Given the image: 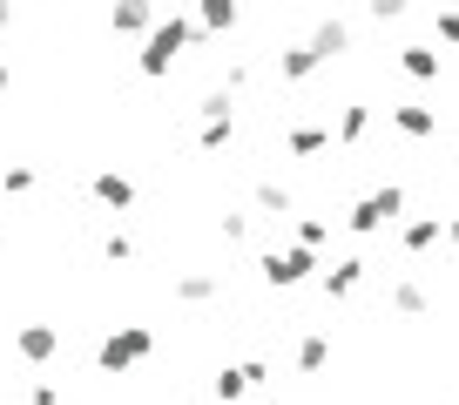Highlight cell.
I'll return each instance as SVG.
<instances>
[{"label":"cell","mask_w":459,"mask_h":405,"mask_svg":"<svg viewBox=\"0 0 459 405\" xmlns=\"http://www.w3.org/2000/svg\"><path fill=\"white\" fill-rule=\"evenodd\" d=\"M189 41H196V21L169 7V14H156V28L143 34V55H135V68H143L149 82H162V74L176 68V55H183Z\"/></svg>","instance_id":"1"},{"label":"cell","mask_w":459,"mask_h":405,"mask_svg":"<svg viewBox=\"0 0 459 405\" xmlns=\"http://www.w3.org/2000/svg\"><path fill=\"white\" fill-rule=\"evenodd\" d=\"M149 351H156V332H149V324H115V332L95 345V365H101L108 378H122L129 365H143Z\"/></svg>","instance_id":"2"},{"label":"cell","mask_w":459,"mask_h":405,"mask_svg":"<svg viewBox=\"0 0 459 405\" xmlns=\"http://www.w3.org/2000/svg\"><path fill=\"white\" fill-rule=\"evenodd\" d=\"M399 217H405V189L385 183V189H372V196H359V210L344 217V230H351V237H378V230H392Z\"/></svg>","instance_id":"3"},{"label":"cell","mask_w":459,"mask_h":405,"mask_svg":"<svg viewBox=\"0 0 459 405\" xmlns=\"http://www.w3.org/2000/svg\"><path fill=\"white\" fill-rule=\"evenodd\" d=\"M311 271H317V257L311 250H298V244H271L257 257V277L271 290H298V284H311Z\"/></svg>","instance_id":"4"},{"label":"cell","mask_w":459,"mask_h":405,"mask_svg":"<svg viewBox=\"0 0 459 405\" xmlns=\"http://www.w3.org/2000/svg\"><path fill=\"white\" fill-rule=\"evenodd\" d=\"M385 122L405 142H432V135H439V108H426V101H399V108H385Z\"/></svg>","instance_id":"5"},{"label":"cell","mask_w":459,"mask_h":405,"mask_svg":"<svg viewBox=\"0 0 459 405\" xmlns=\"http://www.w3.org/2000/svg\"><path fill=\"white\" fill-rule=\"evenodd\" d=\"M304 47H311V55H317V68H325V61H338L344 47H351V21L325 14V21H317V28H311V34H304Z\"/></svg>","instance_id":"6"},{"label":"cell","mask_w":459,"mask_h":405,"mask_svg":"<svg viewBox=\"0 0 459 405\" xmlns=\"http://www.w3.org/2000/svg\"><path fill=\"white\" fill-rule=\"evenodd\" d=\"M317 271H325V277H317L325 297H351V290L372 277V263H365V257H338V263H317Z\"/></svg>","instance_id":"7"},{"label":"cell","mask_w":459,"mask_h":405,"mask_svg":"<svg viewBox=\"0 0 459 405\" xmlns=\"http://www.w3.org/2000/svg\"><path fill=\"white\" fill-rule=\"evenodd\" d=\"M14 351H21L28 365H48V358L61 351V324H21V332H14Z\"/></svg>","instance_id":"8"},{"label":"cell","mask_w":459,"mask_h":405,"mask_svg":"<svg viewBox=\"0 0 459 405\" xmlns=\"http://www.w3.org/2000/svg\"><path fill=\"white\" fill-rule=\"evenodd\" d=\"M250 202H257V217H298V196H290V183H277V176H257V183H250Z\"/></svg>","instance_id":"9"},{"label":"cell","mask_w":459,"mask_h":405,"mask_svg":"<svg viewBox=\"0 0 459 405\" xmlns=\"http://www.w3.org/2000/svg\"><path fill=\"white\" fill-rule=\"evenodd\" d=\"M223 297V277L216 271H183L176 277V304H189V311H203V304H216Z\"/></svg>","instance_id":"10"},{"label":"cell","mask_w":459,"mask_h":405,"mask_svg":"<svg viewBox=\"0 0 459 405\" xmlns=\"http://www.w3.org/2000/svg\"><path fill=\"white\" fill-rule=\"evenodd\" d=\"M372 101H351V108H338V129H331V142H344V149H359L365 135H372Z\"/></svg>","instance_id":"11"},{"label":"cell","mask_w":459,"mask_h":405,"mask_svg":"<svg viewBox=\"0 0 459 405\" xmlns=\"http://www.w3.org/2000/svg\"><path fill=\"white\" fill-rule=\"evenodd\" d=\"M399 244L412 250V257L439 250V244H446V217H412V223H399Z\"/></svg>","instance_id":"12"},{"label":"cell","mask_w":459,"mask_h":405,"mask_svg":"<svg viewBox=\"0 0 459 405\" xmlns=\"http://www.w3.org/2000/svg\"><path fill=\"white\" fill-rule=\"evenodd\" d=\"M189 21H196V41H203V34H230L237 21H244V7H237V0H203Z\"/></svg>","instance_id":"13"},{"label":"cell","mask_w":459,"mask_h":405,"mask_svg":"<svg viewBox=\"0 0 459 405\" xmlns=\"http://www.w3.org/2000/svg\"><path fill=\"white\" fill-rule=\"evenodd\" d=\"M88 189H95L101 210H129V202H135V183L122 169H95V183H88Z\"/></svg>","instance_id":"14"},{"label":"cell","mask_w":459,"mask_h":405,"mask_svg":"<svg viewBox=\"0 0 459 405\" xmlns=\"http://www.w3.org/2000/svg\"><path fill=\"white\" fill-rule=\"evenodd\" d=\"M385 297H392V311H399V318H426V311H432V290L419 284V277H399Z\"/></svg>","instance_id":"15"},{"label":"cell","mask_w":459,"mask_h":405,"mask_svg":"<svg viewBox=\"0 0 459 405\" xmlns=\"http://www.w3.org/2000/svg\"><path fill=\"white\" fill-rule=\"evenodd\" d=\"M284 149H290V156H304V162L325 156V149H331V122H298V129L284 135Z\"/></svg>","instance_id":"16"},{"label":"cell","mask_w":459,"mask_h":405,"mask_svg":"<svg viewBox=\"0 0 459 405\" xmlns=\"http://www.w3.org/2000/svg\"><path fill=\"white\" fill-rule=\"evenodd\" d=\"M311 74H317V55H311L304 41H290L284 55H277V82H290V88H298V82H311Z\"/></svg>","instance_id":"17"},{"label":"cell","mask_w":459,"mask_h":405,"mask_svg":"<svg viewBox=\"0 0 459 405\" xmlns=\"http://www.w3.org/2000/svg\"><path fill=\"white\" fill-rule=\"evenodd\" d=\"M290 358H298V372H304V378H317V372L331 365V338H325V332H304Z\"/></svg>","instance_id":"18"},{"label":"cell","mask_w":459,"mask_h":405,"mask_svg":"<svg viewBox=\"0 0 459 405\" xmlns=\"http://www.w3.org/2000/svg\"><path fill=\"white\" fill-rule=\"evenodd\" d=\"M108 28L115 34H149L156 28V7H149V0H122V7L108 14Z\"/></svg>","instance_id":"19"},{"label":"cell","mask_w":459,"mask_h":405,"mask_svg":"<svg viewBox=\"0 0 459 405\" xmlns=\"http://www.w3.org/2000/svg\"><path fill=\"white\" fill-rule=\"evenodd\" d=\"M399 68L412 74V82H439V55H432L426 41H412V47H399Z\"/></svg>","instance_id":"20"},{"label":"cell","mask_w":459,"mask_h":405,"mask_svg":"<svg viewBox=\"0 0 459 405\" xmlns=\"http://www.w3.org/2000/svg\"><path fill=\"white\" fill-rule=\"evenodd\" d=\"M230 135H237V116H223V122H196V149H203V156L230 149Z\"/></svg>","instance_id":"21"},{"label":"cell","mask_w":459,"mask_h":405,"mask_svg":"<svg viewBox=\"0 0 459 405\" xmlns=\"http://www.w3.org/2000/svg\"><path fill=\"white\" fill-rule=\"evenodd\" d=\"M34 183H41V169H34V162H7V169H0V189H7V196H28Z\"/></svg>","instance_id":"22"},{"label":"cell","mask_w":459,"mask_h":405,"mask_svg":"<svg viewBox=\"0 0 459 405\" xmlns=\"http://www.w3.org/2000/svg\"><path fill=\"white\" fill-rule=\"evenodd\" d=\"M210 392H216V405H237V399H244L250 385H244V372H237V365H223V372L210 378Z\"/></svg>","instance_id":"23"},{"label":"cell","mask_w":459,"mask_h":405,"mask_svg":"<svg viewBox=\"0 0 459 405\" xmlns=\"http://www.w3.org/2000/svg\"><path fill=\"white\" fill-rule=\"evenodd\" d=\"M325 244H331V223L325 217H298V250H311V257H317Z\"/></svg>","instance_id":"24"},{"label":"cell","mask_w":459,"mask_h":405,"mask_svg":"<svg viewBox=\"0 0 459 405\" xmlns=\"http://www.w3.org/2000/svg\"><path fill=\"white\" fill-rule=\"evenodd\" d=\"M230 108H237V95H223V88H210V95L196 101V116H203V122H223Z\"/></svg>","instance_id":"25"},{"label":"cell","mask_w":459,"mask_h":405,"mask_svg":"<svg viewBox=\"0 0 459 405\" xmlns=\"http://www.w3.org/2000/svg\"><path fill=\"white\" fill-rule=\"evenodd\" d=\"M250 210H223V244H250Z\"/></svg>","instance_id":"26"},{"label":"cell","mask_w":459,"mask_h":405,"mask_svg":"<svg viewBox=\"0 0 459 405\" xmlns=\"http://www.w3.org/2000/svg\"><path fill=\"white\" fill-rule=\"evenodd\" d=\"M101 257H108V263H129V257H135V244H129L122 230H108V237H101Z\"/></svg>","instance_id":"27"},{"label":"cell","mask_w":459,"mask_h":405,"mask_svg":"<svg viewBox=\"0 0 459 405\" xmlns=\"http://www.w3.org/2000/svg\"><path fill=\"white\" fill-rule=\"evenodd\" d=\"M237 372H244V385H250V392L271 385V358H250V365H237Z\"/></svg>","instance_id":"28"},{"label":"cell","mask_w":459,"mask_h":405,"mask_svg":"<svg viewBox=\"0 0 459 405\" xmlns=\"http://www.w3.org/2000/svg\"><path fill=\"white\" fill-rule=\"evenodd\" d=\"M28 405H61V385H55V378H41V385L28 392Z\"/></svg>","instance_id":"29"},{"label":"cell","mask_w":459,"mask_h":405,"mask_svg":"<svg viewBox=\"0 0 459 405\" xmlns=\"http://www.w3.org/2000/svg\"><path fill=\"white\" fill-rule=\"evenodd\" d=\"M372 21H378V28H385V21H405V7H399V0H372Z\"/></svg>","instance_id":"30"},{"label":"cell","mask_w":459,"mask_h":405,"mask_svg":"<svg viewBox=\"0 0 459 405\" xmlns=\"http://www.w3.org/2000/svg\"><path fill=\"white\" fill-rule=\"evenodd\" d=\"M439 41H453V47H459V14H439Z\"/></svg>","instance_id":"31"},{"label":"cell","mask_w":459,"mask_h":405,"mask_svg":"<svg viewBox=\"0 0 459 405\" xmlns=\"http://www.w3.org/2000/svg\"><path fill=\"white\" fill-rule=\"evenodd\" d=\"M446 244L459 250V210H453V217H446Z\"/></svg>","instance_id":"32"},{"label":"cell","mask_w":459,"mask_h":405,"mask_svg":"<svg viewBox=\"0 0 459 405\" xmlns=\"http://www.w3.org/2000/svg\"><path fill=\"white\" fill-rule=\"evenodd\" d=\"M7 82H14V74H7V61H0V95H7Z\"/></svg>","instance_id":"33"}]
</instances>
